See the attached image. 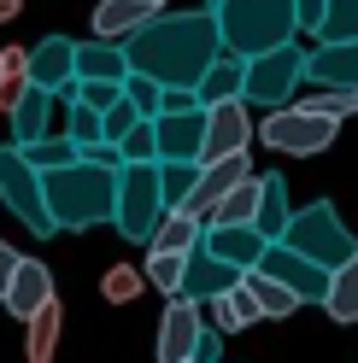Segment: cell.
<instances>
[{"label": "cell", "mask_w": 358, "mask_h": 363, "mask_svg": "<svg viewBox=\"0 0 358 363\" xmlns=\"http://www.w3.org/2000/svg\"><path fill=\"white\" fill-rule=\"evenodd\" d=\"M24 158H30L36 170H65V164H77V158H82V147L59 129V135H41V141H30V147H24Z\"/></svg>", "instance_id": "cell-31"}, {"label": "cell", "mask_w": 358, "mask_h": 363, "mask_svg": "<svg viewBox=\"0 0 358 363\" xmlns=\"http://www.w3.org/2000/svg\"><path fill=\"white\" fill-rule=\"evenodd\" d=\"M200 240H206V223H200L194 211H183V206H176V211H165L159 217V229H153V252H194V246Z\"/></svg>", "instance_id": "cell-23"}, {"label": "cell", "mask_w": 358, "mask_h": 363, "mask_svg": "<svg viewBox=\"0 0 358 363\" xmlns=\"http://www.w3.org/2000/svg\"><path fill=\"white\" fill-rule=\"evenodd\" d=\"M153 135H159V158H200V147H206V106L200 111H159Z\"/></svg>", "instance_id": "cell-16"}, {"label": "cell", "mask_w": 358, "mask_h": 363, "mask_svg": "<svg viewBox=\"0 0 358 363\" xmlns=\"http://www.w3.org/2000/svg\"><path fill=\"white\" fill-rule=\"evenodd\" d=\"M200 334H206V305H194V299H176L165 305L159 316V340H153V352H159V363H188L194 346H200Z\"/></svg>", "instance_id": "cell-11"}, {"label": "cell", "mask_w": 358, "mask_h": 363, "mask_svg": "<svg viewBox=\"0 0 358 363\" xmlns=\"http://www.w3.org/2000/svg\"><path fill=\"white\" fill-rule=\"evenodd\" d=\"M323 6H329V0H294L300 30H311V35H318V30H323Z\"/></svg>", "instance_id": "cell-43"}, {"label": "cell", "mask_w": 358, "mask_h": 363, "mask_svg": "<svg viewBox=\"0 0 358 363\" xmlns=\"http://www.w3.org/2000/svg\"><path fill=\"white\" fill-rule=\"evenodd\" d=\"M118 152H124V164H147V158H159V135H153V118H141L136 129L118 141Z\"/></svg>", "instance_id": "cell-37"}, {"label": "cell", "mask_w": 358, "mask_h": 363, "mask_svg": "<svg viewBox=\"0 0 358 363\" xmlns=\"http://www.w3.org/2000/svg\"><path fill=\"white\" fill-rule=\"evenodd\" d=\"M241 287L259 299V316H294V311H300V293L282 287L276 276H264V269H247V276H241Z\"/></svg>", "instance_id": "cell-27"}, {"label": "cell", "mask_w": 358, "mask_h": 363, "mask_svg": "<svg viewBox=\"0 0 358 363\" xmlns=\"http://www.w3.org/2000/svg\"><path fill=\"white\" fill-rule=\"evenodd\" d=\"M206 246L223 264H235V269H259V258H264L271 240L259 235V223H206Z\"/></svg>", "instance_id": "cell-17"}, {"label": "cell", "mask_w": 358, "mask_h": 363, "mask_svg": "<svg viewBox=\"0 0 358 363\" xmlns=\"http://www.w3.org/2000/svg\"><path fill=\"white\" fill-rule=\"evenodd\" d=\"M48 299H59V293H53V269L41 264V258H18V276L6 287V311L18 316V323H30Z\"/></svg>", "instance_id": "cell-18"}, {"label": "cell", "mask_w": 358, "mask_h": 363, "mask_svg": "<svg viewBox=\"0 0 358 363\" xmlns=\"http://www.w3.org/2000/svg\"><path fill=\"white\" fill-rule=\"evenodd\" d=\"M194 363H223V334L206 323V334H200V346H194Z\"/></svg>", "instance_id": "cell-42"}, {"label": "cell", "mask_w": 358, "mask_h": 363, "mask_svg": "<svg viewBox=\"0 0 358 363\" xmlns=\"http://www.w3.org/2000/svg\"><path fill=\"white\" fill-rule=\"evenodd\" d=\"M0 206L24 223L36 240L59 235V223H53V211H48V176L24 158V147H18V141L0 147Z\"/></svg>", "instance_id": "cell-4"}, {"label": "cell", "mask_w": 358, "mask_h": 363, "mask_svg": "<svg viewBox=\"0 0 358 363\" xmlns=\"http://www.w3.org/2000/svg\"><path fill=\"white\" fill-rule=\"evenodd\" d=\"M300 82H305V53L294 48V41H282V48L247 59V106H264V111L294 106Z\"/></svg>", "instance_id": "cell-8"}, {"label": "cell", "mask_w": 358, "mask_h": 363, "mask_svg": "<svg viewBox=\"0 0 358 363\" xmlns=\"http://www.w3.org/2000/svg\"><path fill=\"white\" fill-rule=\"evenodd\" d=\"M159 6H165V0H159Z\"/></svg>", "instance_id": "cell-48"}, {"label": "cell", "mask_w": 358, "mask_h": 363, "mask_svg": "<svg viewBox=\"0 0 358 363\" xmlns=\"http://www.w3.org/2000/svg\"><path fill=\"white\" fill-rule=\"evenodd\" d=\"M100 118H106V141H124V135H129V129H136V123L147 118V111H141L136 100H129V94H124V100H118V106H112V111H100Z\"/></svg>", "instance_id": "cell-38"}, {"label": "cell", "mask_w": 358, "mask_h": 363, "mask_svg": "<svg viewBox=\"0 0 358 363\" xmlns=\"http://www.w3.org/2000/svg\"><path fill=\"white\" fill-rule=\"evenodd\" d=\"M53 94H48V88H24V94H18L12 106H6V118H12V141L18 147H30V141H41V135H53Z\"/></svg>", "instance_id": "cell-19"}, {"label": "cell", "mask_w": 358, "mask_h": 363, "mask_svg": "<svg viewBox=\"0 0 358 363\" xmlns=\"http://www.w3.org/2000/svg\"><path fill=\"white\" fill-rule=\"evenodd\" d=\"M206 6H217V0H206Z\"/></svg>", "instance_id": "cell-47"}, {"label": "cell", "mask_w": 358, "mask_h": 363, "mask_svg": "<svg viewBox=\"0 0 358 363\" xmlns=\"http://www.w3.org/2000/svg\"><path fill=\"white\" fill-rule=\"evenodd\" d=\"M247 147H253V106L247 100L206 106V147H200V164L229 158V152H247Z\"/></svg>", "instance_id": "cell-12"}, {"label": "cell", "mask_w": 358, "mask_h": 363, "mask_svg": "<svg viewBox=\"0 0 358 363\" xmlns=\"http://www.w3.org/2000/svg\"><path fill=\"white\" fill-rule=\"evenodd\" d=\"M305 82L318 88H352L358 94V41H318L305 53Z\"/></svg>", "instance_id": "cell-15"}, {"label": "cell", "mask_w": 358, "mask_h": 363, "mask_svg": "<svg viewBox=\"0 0 358 363\" xmlns=\"http://www.w3.org/2000/svg\"><path fill=\"white\" fill-rule=\"evenodd\" d=\"M259 269H264V276H276L282 287H294V293H300V305H323V299H329V276H335V269H323L318 258L294 252L288 240H271V246H264Z\"/></svg>", "instance_id": "cell-9"}, {"label": "cell", "mask_w": 358, "mask_h": 363, "mask_svg": "<svg viewBox=\"0 0 358 363\" xmlns=\"http://www.w3.org/2000/svg\"><path fill=\"white\" fill-rule=\"evenodd\" d=\"M24 328H30V363H53L59 334H65V305H59V299H48V305H41Z\"/></svg>", "instance_id": "cell-26"}, {"label": "cell", "mask_w": 358, "mask_h": 363, "mask_svg": "<svg viewBox=\"0 0 358 363\" xmlns=\"http://www.w3.org/2000/svg\"><path fill=\"white\" fill-rule=\"evenodd\" d=\"M323 311L335 316V323H358V258H347V264L329 276V299H323Z\"/></svg>", "instance_id": "cell-29"}, {"label": "cell", "mask_w": 358, "mask_h": 363, "mask_svg": "<svg viewBox=\"0 0 358 363\" xmlns=\"http://www.w3.org/2000/svg\"><path fill=\"white\" fill-rule=\"evenodd\" d=\"M30 82L48 88L59 106H71L77 100V41H65V35L36 41L30 48Z\"/></svg>", "instance_id": "cell-10"}, {"label": "cell", "mask_w": 358, "mask_h": 363, "mask_svg": "<svg viewBox=\"0 0 358 363\" xmlns=\"http://www.w3.org/2000/svg\"><path fill=\"white\" fill-rule=\"evenodd\" d=\"M241 176H253V158H247V152H229V158H212V164H200V182H194V194H188V206H183V211H194L200 223H206V217L217 211V199L229 194Z\"/></svg>", "instance_id": "cell-14"}, {"label": "cell", "mask_w": 358, "mask_h": 363, "mask_svg": "<svg viewBox=\"0 0 358 363\" xmlns=\"http://www.w3.org/2000/svg\"><path fill=\"white\" fill-rule=\"evenodd\" d=\"M217 30H223V53H271L282 41H294L300 18H294V0H217Z\"/></svg>", "instance_id": "cell-3"}, {"label": "cell", "mask_w": 358, "mask_h": 363, "mask_svg": "<svg viewBox=\"0 0 358 363\" xmlns=\"http://www.w3.org/2000/svg\"><path fill=\"white\" fill-rule=\"evenodd\" d=\"M188 363H194V357H188Z\"/></svg>", "instance_id": "cell-49"}, {"label": "cell", "mask_w": 358, "mask_h": 363, "mask_svg": "<svg viewBox=\"0 0 358 363\" xmlns=\"http://www.w3.org/2000/svg\"><path fill=\"white\" fill-rule=\"evenodd\" d=\"M124 53H129V71L136 77H153L159 88H194L212 71V59L223 53L217 12L212 6H200V12H159L153 24H141L124 41Z\"/></svg>", "instance_id": "cell-1"}, {"label": "cell", "mask_w": 358, "mask_h": 363, "mask_svg": "<svg viewBox=\"0 0 358 363\" xmlns=\"http://www.w3.org/2000/svg\"><path fill=\"white\" fill-rule=\"evenodd\" d=\"M77 82H129V53L124 41H77Z\"/></svg>", "instance_id": "cell-20"}, {"label": "cell", "mask_w": 358, "mask_h": 363, "mask_svg": "<svg viewBox=\"0 0 358 363\" xmlns=\"http://www.w3.org/2000/svg\"><path fill=\"white\" fill-rule=\"evenodd\" d=\"M194 182H200V158H159V188H165V206H188V194H194Z\"/></svg>", "instance_id": "cell-30"}, {"label": "cell", "mask_w": 358, "mask_h": 363, "mask_svg": "<svg viewBox=\"0 0 358 363\" xmlns=\"http://www.w3.org/2000/svg\"><path fill=\"white\" fill-rule=\"evenodd\" d=\"M206 311H212V328H217V334H241V328H253V323H259V299H253L247 287L217 293Z\"/></svg>", "instance_id": "cell-24"}, {"label": "cell", "mask_w": 358, "mask_h": 363, "mask_svg": "<svg viewBox=\"0 0 358 363\" xmlns=\"http://www.w3.org/2000/svg\"><path fill=\"white\" fill-rule=\"evenodd\" d=\"M183 264H188V252H153L147 246V287H159L165 299H176V293H183Z\"/></svg>", "instance_id": "cell-32"}, {"label": "cell", "mask_w": 358, "mask_h": 363, "mask_svg": "<svg viewBox=\"0 0 358 363\" xmlns=\"http://www.w3.org/2000/svg\"><path fill=\"white\" fill-rule=\"evenodd\" d=\"M159 111H200V94H194V88H165Z\"/></svg>", "instance_id": "cell-44"}, {"label": "cell", "mask_w": 358, "mask_h": 363, "mask_svg": "<svg viewBox=\"0 0 358 363\" xmlns=\"http://www.w3.org/2000/svg\"><path fill=\"white\" fill-rule=\"evenodd\" d=\"M124 94L136 100V106L147 111V118H159V100H165V88L153 82V77H136V71H129V82H124Z\"/></svg>", "instance_id": "cell-40"}, {"label": "cell", "mask_w": 358, "mask_h": 363, "mask_svg": "<svg viewBox=\"0 0 358 363\" xmlns=\"http://www.w3.org/2000/svg\"><path fill=\"white\" fill-rule=\"evenodd\" d=\"M259 194H264V176H241L235 188L217 199V211L206 223H253L259 217Z\"/></svg>", "instance_id": "cell-28"}, {"label": "cell", "mask_w": 358, "mask_h": 363, "mask_svg": "<svg viewBox=\"0 0 358 363\" xmlns=\"http://www.w3.org/2000/svg\"><path fill=\"white\" fill-rule=\"evenodd\" d=\"M141 287H147V269H136V264H112L106 276H100V293L112 305H129V299H141Z\"/></svg>", "instance_id": "cell-34"}, {"label": "cell", "mask_w": 358, "mask_h": 363, "mask_svg": "<svg viewBox=\"0 0 358 363\" xmlns=\"http://www.w3.org/2000/svg\"><path fill=\"white\" fill-rule=\"evenodd\" d=\"M30 88V53L24 48H0V111Z\"/></svg>", "instance_id": "cell-33"}, {"label": "cell", "mask_w": 358, "mask_h": 363, "mask_svg": "<svg viewBox=\"0 0 358 363\" xmlns=\"http://www.w3.org/2000/svg\"><path fill=\"white\" fill-rule=\"evenodd\" d=\"M305 106L329 111V118H352V111H358V94H352V88H318V94H311Z\"/></svg>", "instance_id": "cell-39"}, {"label": "cell", "mask_w": 358, "mask_h": 363, "mask_svg": "<svg viewBox=\"0 0 358 363\" xmlns=\"http://www.w3.org/2000/svg\"><path fill=\"white\" fill-rule=\"evenodd\" d=\"M165 211L170 206H165V188H159V158H147V164H124V176H118V217H112V223H118V235L136 240V246H147Z\"/></svg>", "instance_id": "cell-6"}, {"label": "cell", "mask_w": 358, "mask_h": 363, "mask_svg": "<svg viewBox=\"0 0 358 363\" xmlns=\"http://www.w3.org/2000/svg\"><path fill=\"white\" fill-rule=\"evenodd\" d=\"M288 217H294V206H288V182L271 170V176H264V194H259V235L264 240H282L288 235Z\"/></svg>", "instance_id": "cell-25"}, {"label": "cell", "mask_w": 358, "mask_h": 363, "mask_svg": "<svg viewBox=\"0 0 358 363\" xmlns=\"http://www.w3.org/2000/svg\"><path fill=\"white\" fill-rule=\"evenodd\" d=\"M241 276L247 269H235V264H223L206 240L188 252V264H183V299H194V305H212L217 293H229V287H241Z\"/></svg>", "instance_id": "cell-13"}, {"label": "cell", "mask_w": 358, "mask_h": 363, "mask_svg": "<svg viewBox=\"0 0 358 363\" xmlns=\"http://www.w3.org/2000/svg\"><path fill=\"white\" fill-rule=\"evenodd\" d=\"M200 106H223V100H247V59L241 53H217L212 71L194 82Z\"/></svg>", "instance_id": "cell-22"}, {"label": "cell", "mask_w": 358, "mask_h": 363, "mask_svg": "<svg viewBox=\"0 0 358 363\" xmlns=\"http://www.w3.org/2000/svg\"><path fill=\"white\" fill-rule=\"evenodd\" d=\"M294 252H305V258H318L323 269H341L347 258H358V240L347 235V223L335 217V206L329 199H311L305 211H294L288 217V235H282Z\"/></svg>", "instance_id": "cell-7"}, {"label": "cell", "mask_w": 358, "mask_h": 363, "mask_svg": "<svg viewBox=\"0 0 358 363\" xmlns=\"http://www.w3.org/2000/svg\"><path fill=\"white\" fill-rule=\"evenodd\" d=\"M48 176V211L59 229H100V223L118 217V176L124 170H106V164H88V158H77V164L65 170H41Z\"/></svg>", "instance_id": "cell-2"}, {"label": "cell", "mask_w": 358, "mask_h": 363, "mask_svg": "<svg viewBox=\"0 0 358 363\" xmlns=\"http://www.w3.org/2000/svg\"><path fill=\"white\" fill-rule=\"evenodd\" d=\"M65 135H71L77 147H94V141H106V118H100L94 106L71 100V106H65Z\"/></svg>", "instance_id": "cell-35"}, {"label": "cell", "mask_w": 358, "mask_h": 363, "mask_svg": "<svg viewBox=\"0 0 358 363\" xmlns=\"http://www.w3.org/2000/svg\"><path fill=\"white\" fill-rule=\"evenodd\" d=\"M335 135H341V118H329V111L318 106H276V111H264V123H259V141L271 147V152H288V158H311V152H323L335 147Z\"/></svg>", "instance_id": "cell-5"}, {"label": "cell", "mask_w": 358, "mask_h": 363, "mask_svg": "<svg viewBox=\"0 0 358 363\" xmlns=\"http://www.w3.org/2000/svg\"><path fill=\"white\" fill-rule=\"evenodd\" d=\"M77 100L94 106V111H112V106L124 100V82H77Z\"/></svg>", "instance_id": "cell-41"}, {"label": "cell", "mask_w": 358, "mask_h": 363, "mask_svg": "<svg viewBox=\"0 0 358 363\" xmlns=\"http://www.w3.org/2000/svg\"><path fill=\"white\" fill-rule=\"evenodd\" d=\"M318 41H358V0H329Z\"/></svg>", "instance_id": "cell-36"}, {"label": "cell", "mask_w": 358, "mask_h": 363, "mask_svg": "<svg viewBox=\"0 0 358 363\" xmlns=\"http://www.w3.org/2000/svg\"><path fill=\"white\" fill-rule=\"evenodd\" d=\"M165 6L159 0H100L94 6V35H106V41H129L141 24H153Z\"/></svg>", "instance_id": "cell-21"}, {"label": "cell", "mask_w": 358, "mask_h": 363, "mask_svg": "<svg viewBox=\"0 0 358 363\" xmlns=\"http://www.w3.org/2000/svg\"><path fill=\"white\" fill-rule=\"evenodd\" d=\"M12 276H18V252L6 240H0V305H6V287H12Z\"/></svg>", "instance_id": "cell-45"}, {"label": "cell", "mask_w": 358, "mask_h": 363, "mask_svg": "<svg viewBox=\"0 0 358 363\" xmlns=\"http://www.w3.org/2000/svg\"><path fill=\"white\" fill-rule=\"evenodd\" d=\"M18 12H24V0H0V24H18Z\"/></svg>", "instance_id": "cell-46"}]
</instances>
